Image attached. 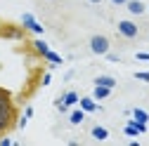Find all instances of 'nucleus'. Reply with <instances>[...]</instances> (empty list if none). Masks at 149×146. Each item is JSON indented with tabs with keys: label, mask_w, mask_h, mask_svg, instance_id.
<instances>
[{
	"label": "nucleus",
	"mask_w": 149,
	"mask_h": 146,
	"mask_svg": "<svg viewBox=\"0 0 149 146\" xmlns=\"http://www.w3.org/2000/svg\"><path fill=\"white\" fill-rule=\"evenodd\" d=\"M135 78L142 83H149V71H135Z\"/></svg>",
	"instance_id": "f3484780"
},
{
	"label": "nucleus",
	"mask_w": 149,
	"mask_h": 146,
	"mask_svg": "<svg viewBox=\"0 0 149 146\" xmlns=\"http://www.w3.org/2000/svg\"><path fill=\"white\" fill-rule=\"evenodd\" d=\"M88 3H92V5H100V3H102V0H88Z\"/></svg>",
	"instance_id": "a878e982"
},
{
	"label": "nucleus",
	"mask_w": 149,
	"mask_h": 146,
	"mask_svg": "<svg viewBox=\"0 0 149 146\" xmlns=\"http://www.w3.org/2000/svg\"><path fill=\"white\" fill-rule=\"evenodd\" d=\"M90 134H92V139H97V141H107V139H109V130L102 127V125H95V127L90 130Z\"/></svg>",
	"instance_id": "9d476101"
},
{
	"label": "nucleus",
	"mask_w": 149,
	"mask_h": 146,
	"mask_svg": "<svg viewBox=\"0 0 149 146\" xmlns=\"http://www.w3.org/2000/svg\"><path fill=\"white\" fill-rule=\"evenodd\" d=\"M78 106L83 108L85 113H95V111H100V104L92 99V97H78Z\"/></svg>",
	"instance_id": "0eeeda50"
},
{
	"label": "nucleus",
	"mask_w": 149,
	"mask_h": 146,
	"mask_svg": "<svg viewBox=\"0 0 149 146\" xmlns=\"http://www.w3.org/2000/svg\"><path fill=\"white\" fill-rule=\"evenodd\" d=\"M26 123H29V118H26V116H22V118H19V123H17V127H19V130H24Z\"/></svg>",
	"instance_id": "5701e85b"
},
{
	"label": "nucleus",
	"mask_w": 149,
	"mask_h": 146,
	"mask_svg": "<svg viewBox=\"0 0 149 146\" xmlns=\"http://www.w3.org/2000/svg\"><path fill=\"white\" fill-rule=\"evenodd\" d=\"M135 59H137V61H149V52H137Z\"/></svg>",
	"instance_id": "aec40b11"
},
{
	"label": "nucleus",
	"mask_w": 149,
	"mask_h": 146,
	"mask_svg": "<svg viewBox=\"0 0 149 146\" xmlns=\"http://www.w3.org/2000/svg\"><path fill=\"white\" fill-rule=\"evenodd\" d=\"M125 10L133 14V17H140V14L147 12V5L142 3V0H128V3H125Z\"/></svg>",
	"instance_id": "6e6552de"
},
{
	"label": "nucleus",
	"mask_w": 149,
	"mask_h": 146,
	"mask_svg": "<svg viewBox=\"0 0 149 146\" xmlns=\"http://www.w3.org/2000/svg\"><path fill=\"white\" fill-rule=\"evenodd\" d=\"M0 146H14V141L10 137H0Z\"/></svg>",
	"instance_id": "412c9836"
},
{
	"label": "nucleus",
	"mask_w": 149,
	"mask_h": 146,
	"mask_svg": "<svg viewBox=\"0 0 149 146\" xmlns=\"http://www.w3.org/2000/svg\"><path fill=\"white\" fill-rule=\"evenodd\" d=\"M147 12H149V7H147Z\"/></svg>",
	"instance_id": "cd10ccee"
},
{
	"label": "nucleus",
	"mask_w": 149,
	"mask_h": 146,
	"mask_svg": "<svg viewBox=\"0 0 149 146\" xmlns=\"http://www.w3.org/2000/svg\"><path fill=\"white\" fill-rule=\"evenodd\" d=\"M43 59H45V61H50L52 66H59V64L64 61V59L59 57V54H57V52H52V50H47V52L43 54Z\"/></svg>",
	"instance_id": "2eb2a0df"
},
{
	"label": "nucleus",
	"mask_w": 149,
	"mask_h": 146,
	"mask_svg": "<svg viewBox=\"0 0 149 146\" xmlns=\"http://www.w3.org/2000/svg\"><path fill=\"white\" fill-rule=\"evenodd\" d=\"M0 28H3V21H0Z\"/></svg>",
	"instance_id": "bb28decb"
},
{
	"label": "nucleus",
	"mask_w": 149,
	"mask_h": 146,
	"mask_svg": "<svg viewBox=\"0 0 149 146\" xmlns=\"http://www.w3.org/2000/svg\"><path fill=\"white\" fill-rule=\"evenodd\" d=\"M109 94H111V87H104V85H95V90H92L95 101H104V99H109Z\"/></svg>",
	"instance_id": "1a4fd4ad"
},
{
	"label": "nucleus",
	"mask_w": 149,
	"mask_h": 146,
	"mask_svg": "<svg viewBox=\"0 0 149 146\" xmlns=\"http://www.w3.org/2000/svg\"><path fill=\"white\" fill-rule=\"evenodd\" d=\"M50 83H52V73H43V76H40V85H43V87H47Z\"/></svg>",
	"instance_id": "6ab92c4d"
},
{
	"label": "nucleus",
	"mask_w": 149,
	"mask_h": 146,
	"mask_svg": "<svg viewBox=\"0 0 149 146\" xmlns=\"http://www.w3.org/2000/svg\"><path fill=\"white\" fill-rule=\"evenodd\" d=\"M88 47H90V52H92V54H97V57H104V54L109 52V47H111V43H109V38H107V35L95 33V35L90 38Z\"/></svg>",
	"instance_id": "f03ea898"
},
{
	"label": "nucleus",
	"mask_w": 149,
	"mask_h": 146,
	"mask_svg": "<svg viewBox=\"0 0 149 146\" xmlns=\"http://www.w3.org/2000/svg\"><path fill=\"white\" fill-rule=\"evenodd\" d=\"M95 85H104V87H111V90H114V87H116V78H114V76H97V78H95Z\"/></svg>",
	"instance_id": "f8f14e48"
},
{
	"label": "nucleus",
	"mask_w": 149,
	"mask_h": 146,
	"mask_svg": "<svg viewBox=\"0 0 149 146\" xmlns=\"http://www.w3.org/2000/svg\"><path fill=\"white\" fill-rule=\"evenodd\" d=\"M104 57H107L109 61H114V64H116V61H121V57H118V54H111V52H107Z\"/></svg>",
	"instance_id": "4be33fe9"
},
{
	"label": "nucleus",
	"mask_w": 149,
	"mask_h": 146,
	"mask_svg": "<svg viewBox=\"0 0 149 146\" xmlns=\"http://www.w3.org/2000/svg\"><path fill=\"white\" fill-rule=\"evenodd\" d=\"M3 101H12V94L7 92L5 87H0V104H3Z\"/></svg>",
	"instance_id": "a211bd4d"
},
{
	"label": "nucleus",
	"mask_w": 149,
	"mask_h": 146,
	"mask_svg": "<svg viewBox=\"0 0 149 146\" xmlns=\"http://www.w3.org/2000/svg\"><path fill=\"white\" fill-rule=\"evenodd\" d=\"M24 26H14V24H3L0 28V38H7V40H24Z\"/></svg>",
	"instance_id": "20e7f679"
},
{
	"label": "nucleus",
	"mask_w": 149,
	"mask_h": 146,
	"mask_svg": "<svg viewBox=\"0 0 149 146\" xmlns=\"http://www.w3.org/2000/svg\"><path fill=\"white\" fill-rule=\"evenodd\" d=\"M62 101L71 108V106H76V104H78V94L73 92V90H69V92H64V94H62Z\"/></svg>",
	"instance_id": "ddd939ff"
},
{
	"label": "nucleus",
	"mask_w": 149,
	"mask_h": 146,
	"mask_svg": "<svg viewBox=\"0 0 149 146\" xmlns=\"http://www.w3.org/2000/svg\"><path fill=\"white\" fill-rule=\"evenodd\" d=\"M24 116H26L29 120L33 118V106H26V108H24Z\"/></svg>",
	"instance_id": "b1692460"
},
{
	"label": "nucleus",
	"mask_w": 149,
	"mask_h": 146,
	"mask_svg": "<svg viewBox=\"0 0 149 146\" xmlns=\"http://www.w3.org/2000/svg\"><path fill=\"white\" fill-rule=\"evenodd\" d=\"M130 116H133L135 120H140V123H149V113L144 111V108H133V111H130Z\"/></svg>",
	"instance_id": "dca6fc26"
},
{
	"label": "nucleus",
	"mask_w": 149,
	"mask_h": 146,
	"mask_svg": "<svg viewBox=\"0 0 149 146\" xmlns=\"http://www.w3.org/2000/svg\"><path fill=\"white\" fill-rule=\"evenodd\" d=\"M123 132H125V137L144 134V132H147V123H140V120H135V118H130V120L125 123V127H123Z\"/></svg>",
	"instance_id": "39448f33"
},
{
	"label": "nucleus",
	"mask_w": 149,
	"mask_h": 146,
	"mask_svg": "<svg viewBox=\"0 0 149 146\" xmlns=\"http://www.w3.org/2000/svg\"><path fill=\"white\" fill-rule=\"evenodd\" d=\"M116 31H118L121 38H125V40H135L137 35H140V26H137L133 19H121V21L116 24Z\"/></svg>",
	"instance_id": "7ed1b4c3"
},
{
	"label": "nucleus",
	"mask_w": 149,
	"mask_h": 146,
	"mask_svg": "<svg viewBox=\"0 0 149 146\" xmlns=\"http://www.w3.org/2000/svg\"><path fill=\"white\" fill-rule=\"evenodd\" d=\"M12 125H14V104L3 101L0 104V134H5Z\"/></svg>",
	"instance_id": "f257e3e1"
},
{
	"label": "nucleus",
	"mask_w": 149,
	"mask_h": 146,
	"mask_svg": "<svg viewBox=\"0 0 149 146\" xmlns=\"http://www.w3.org/2000/svg\"><path fill=\"white\" fill-rule=\"evenodd\" d=\"M31 47H33V52H36V54H40V57L50 50V45H47L45 40H40V38H38V40H33V43H31Z\"/></svg>",
	"instance_id": "4468645a"
},
{
	"label": "nucleus",
	"mask_w": 149,
	"mask_h": 146,
	"mask_svg": "<svg viewBox=\"0 0 149 146\" xmlns=\"http://www.w3.org/2000/svg\"><path fill=\"white\" fill-rule=\"evenodd\" d=\"M109 3H111V5H125L128 0H109Z\"/></svg>",
	"instance_id": "393cba45"
},
{
	"label": "nucleus",
	"mask_w": 149,
	"mask_h": 146,
	"mask_svg": "<svg viewBox=\"0 0 149 146\" xmlns=\"http://www.w3.org/2000/svg\"><path fill=\"white\" fill-rule=\"evenodd\" d=\"M22 26H24L26 31L36 33V35H40V33L45 31V28H43V26H40L38 21H36V17H33L31 12H24V14H22Z\"/></svg>",
	"instance_id": "423d86ee"
},
{
	"label": "nucleus",
	"mask_w": 149,
	"mask_h": 146,
	"mask_svg": "<svg viewBox=\"0 0 149 146\" xmlns=\"http://www.w3.org/2000/svg\"><path fill=\"white\" fill-rule=\"evenodd\" d=\"M83 120H85V111H83L81 106H78V108H73V111L69 113V123H71V125H81Z\"/></svg>",
	"instance_id": "9b49d317"
}]
</instances>
